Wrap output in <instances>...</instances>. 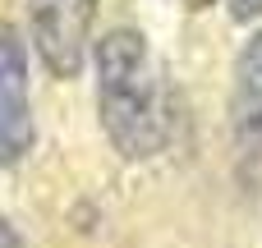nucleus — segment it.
Masks as SVG:
<instances>
[{
  "label": "nucleus",
  "mask_w": 262,
  "mask_h": 248,
  "mask_svg": "<svg viewBox=\"0 0 262 248\" xmlns=\"http://www.w3.org/2000/svg\"><path fill=\"white\" fill-rule=\"evenodd\" d=\"M97 74V120L111 152L124 166L157 161L170 143V78L157 60L147 32L111 28L92 46Z\"/></svg>",
  "instance_id": "obj_1"
},
{
  "label": "nucleus",
  "mask_w": 262,
  "mask_h": 248,
  "mask_svg": "<svg viewBox=\"0 0 262 248\" xmlns=\"http://www.w3.org/2000/svg\"><path fill=\"white\" fill-rule=\"evenodd\" d=\"M97 23V0H28V51L51 69V78H78L88 64V41Z\"/></svg>",
  "instance_id": "obj_2"
},
{
  "label": "nucleus",
  "mask_w": 262,
  "mask_h": 248,
  "mask_svg": "<svg viewBox=\"0 0 262 248\" xmlns=\"http://www.w3.org/2000/svg\"><path fill=\"white\" fill-rule=\"evenodd\" d=\"M37 143L32 87H28V37L0 18V170L28 161Z\"/></svg>",
  "instance_id": "obj_3"
},
{
  "label": "nucleus",
  "mask_w": 262,
  "mask_h": 248,
  "mask_svg": "<svg viewBox=\"0 0 262 248\" xmlns=\"http://www.w3.org/2000/svg\"><path fill=\"white\" fill-rule=\"evenodd\" d=\"M230 133L244 166H262V28L244 41L230 78Z\"/></svg>",
  "instance_id": "obj_4"
},
{
  "label": "nucleus",
  "mask_w": 262,
  "mask_h": 248,
  "mask_svg": "<svg viewBox=\"0 0 262 248\" xmlns=\"http://www.w3.org/2000/svg\"><path fill=\"white\" fill-rule=\"evenodd\" d=\"M226 9L235 23H258L262 18V0H226Z\"/></svg>",
  "instance_id": "obj_5"
},
{
  "label": "nucleus",
  "mask_w": 262,
  "mask_h": 248,
  "mask_svg": "<svg viewBox=\"0 0 262 248\" xmlns=\"http://www.w3.org/2000/svg\"><path fill=\"white\" fill-rule=\"evenodd\" d=\"M0 248H28V239H23V230L5 216V207H0Z\"/></svg>",
  "instance_id": "obj_6"
},
{
  "label": "nucleus",
  "mask_w": 262,
  "mask_h": 248,
  "mask_svg": "<svg viewBox=\"0 0 262 248\" xmlns=\"http://www.w3.org/2000/svg\"><path fill=\"white\" fill-rule=\"evenodd\" d=\"M212 5H216V0H184V9H193V14H198V9H212Z\"/></svg>",
  "instance_id": "obj_7"
}]
</instances>
